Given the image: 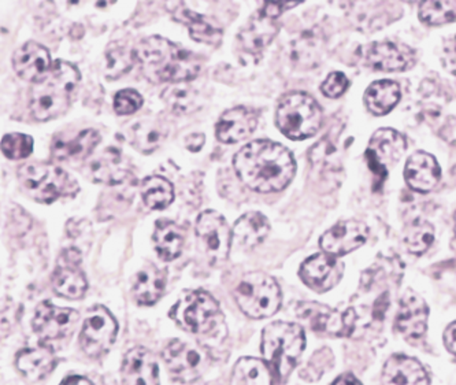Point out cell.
I'll return each mask as SVG.
<instances>
[{
	"mask_svg": "<svg viewBox=\"0 0 456 385\" xmlns=\"http://www.w3.org/2000/svg\"><path fill=\"white\" fill-rule=\"evenodd\" d=\"M167 273V269H159L152 264L140 270L132 288L134 300L142 306L155 305L165 291Z\"/></svg>",
	"mask_w": 456,
	"mask_h": 385,
	"instance_id": "27",
	"label": "cell"
},
{
	"mask_svg": "<svg viewBox=\"0 0 456 385\" xmlns=\"http://www.w3.org/2000/svg\"><path fill=\"white\" fill-rule=\"evenodd\" d=\"M444 344L445 348H447L451 354L456 356V321L445 329Z\"/></svg>",
	"mask_w": 456,
	"mask_h": 385,
	"instance_id": "48",
	"label": "cell"
},
{
	"mask_svg": "<svg viewBox=\"0 0 456 385\" xmlns=\"http://www.w3.org/2000/svg\"><path fill=\"white\" fill-rule=\"evenodd\" d=\"M80 83V71L65 61H55L39 83H35L30 95V110L37 121H51L68 111L71 98Z\"/></svg>",
	"mask_w": 456,
	"mask_h": 385,
	"instance_id": "3",
	"label": "cell"
},
{
	"mask_svg": "<svg viewBox=\"0 0 456 385\" xmlns=\"http://www.w3.org/2000/svg\"><path fill=\"white\" fill-rule=\"evenodd\" d=\"M93 178L107 185L121 184L129 177V168L117 150H107L89 165Z\"/></svg>",
	"mask_w": 456,
	"mask_h": 385,
	"instance_id": "29",
	"label": "cell"
},
{
	"mask_svg": "<svg viewBox=\"0 0 456 385\" xmlns=\"http://www.w3.org/2000/svg\"><path fill=\"white\" fill-rule=\"evenodd\" d=\"M22 191L39 203H53L63 196L78 192L77 181L51 163H29L18 172Z\"/></svg>",
	"mask_w": 456,
	"mask_h": 385,
	"instance_id": "5",
	"label": "cell"
},
{
	"mask_svg": "<svg viewBox=\"0 0 456 385\" xmlns=\"http://www.w3.org/2000/svg\"><path fill=\"white\" fill-rule=\"evenodd\" d=\"M433 242H435V228L425 221L415 223L404 236V243H406L407 249L415 255L427 252L432 246Z\"/></svg>",
	"mask_w": 456,
	"mask_h": 385,
	"instance_id": "40",
	"label": "cell"
},
{
	"mask_svg": "<svg viewBox=\"0 0 456 385\" xmlns=\"http://www.w3.org/2000/svg\"><path fill=\"white\" fill-rule=\"evenodd\" d=\"M455 219H456V217H455Z\"/></svg>",
	"mask_w": 456,
	"mask_h": 385,
	"instance_id": "54",
	"label": "cell"
},
{
	"mask_svg": "<svg viewBox=\"0 0 456 385\" xmlns=\"http://www.w3.org/2000/svg\"><path fill=\"white\" fill-rule=\"evenodd\" d=\"M305 0H262V14L266 17L276 20L277 17L287 12V10L294 9L297 4H303Z\"/></svg>",
	"mask_w": 456,
	"mask_h": 385,
	"instance_id": "45",
	"label": "cell"
},
{
	"mask_svg": "<svg viewBox=\"0 0 456 385\" xmlns=\"http://www.w3.org/2000/svg\"><path fill=\"white\" fill-rule=\"evenodd\" d=\"M163 359L173 379L181 382H192L202 376L208 366L206 354L196 344L181 341L178 339L170 341L163 351Z\"/></svg>",
	"mask_w": 456,
	"mask_h": 385,
	"instance_id": "13",
	"label": "cell"
},
{
	"mask_svg": "<svg viewBox=\"0 0 456 385\" xmlns=\"http://www.w3.org/2000/svg\"><path fill=\"white\" fill-rule=\"evenodd\" d=\"M384 384H429L427 371L417 359L394 356L387 361L382 371Z\"/></svg>",
	"mask_w": 456,
	"mask_h": 385,
	"instance_id": "24",
	"label": "cell"
},
{
	"mask_svg": "<svg viewBox=\"0 0 456 385\" xmlns=\"http://www.w3.org/2000/svg\"><path fill=\"white\" fill-rule=\"evenodd\" d=\"M80 315L73 308L58 307L43 302L36 308L33 329L43 341L63 340L75 332Z\"/></svg>",
	"mask_w": 456,
	"mask_h": 385,
	"instance_id": "14",
	"label": "cell"
},
{
	"mask_svg": "<svg viewBox=\"0 0 456 385\" xmlns=\"http://www.w3.org/2000/svg\"><path fill=\"white\" fill-rule=\"evenodd\" d=\"M443 63L450 73L456 75V35L445 42Z\"/></svg>",
	"mask_w": 456,
	"mask_h": 385,
	"instance_id": "46",
	"label": "cell"
},
{
	"mask_svg": "<svg viewBox=\"0 0 456 385\" xmlns=\"http://www.w3.org/2000/svg\"><path fill=\"white\" fill-rule=\"evenodd\" d=\"M419 18L433 27L456 21V0H424L419 7Z\"/></svg>",
	"mask_w": 456,
	"mask_h": 385,
	"instance_id": "38",
	"label": "cell"
},
{
	"mask_svg": "<svg viewBox=\"0 0 456 385\" xmlns=\"http://www.w3.org/2000/svg\"><path fill=\"white\" fill-rule=\"evenodd\" d=\"M369 226L356 219H346L336 224L321 237V249L333 257H343L355 251L368 241Z\"/></svg>",
	"mask_w": 456,
	"mask_h": 385,
	"instance_id": "16",
	"label": "cell"
},
{
	"mask_svg": "<svg viewBox=\"0 0 456 385\" xmlns=\"http://www.w3.org/2000/svg\"><path fill=\"white\" fill-rule=\"evenodd\" d=\"M269 231V219L264 214L251 211L237 219L232 234L239 246L244 249H254L265 241Z\"/></svg>",
	"mask_w": 456,
	"mask_h": 385,
	"instance_id": "30",
	"label": "cell"
},
{
	"mask_svg": "<svg viewBox=\"0 0 456 385\" xmlns=\"http://www.w3.org/2000/svg\"><path fill=\"white\" fill-rule=\"evenodd\" d=\"M388 306V293H384V295L377 300L376 306H374V317H376L377 320H382Z\"/></svg>",
	"mask_w": 456,
	"mask_h": 385,
	"instance_id": "49",
	"label": "cell"
},
{
	"mask_svg": "<svg viewBox=\"0 0 456 385\" xmlns=\"http://www.w3.org/2000/svg\"><path fill=\"white\" fill-rule=\"evenodd\" d=\"M300 320L314 332L346 338L353 333L356 313L354 308L346 311L333 310L330 306L318 302H303L297 306Z\"/></svg>",
	"mask_w": 456,
	"mask_h": 385,
	"instance_id": "12",
	"label": "cell"
},
{
	"mask_svg": "<svg viewBox=\"0 0 456 385\" xmlns=\"http://www.w3.org/2000/svg\"><path fill=\"white\" fill-rule=\"evenodd\" d=\"M142 196L145 206L151 210H165L172 205L175 188L167 178L162 176H150L142 184Z\"/></svg>",
	"mask_w": 456,
	"mask_h": 385,
	"instance_id": "36",
	"label": "cell"
},
{
	"mask_svg": "<svg viewBox=\"0 0 456 385\" xmlns=\"http://www.w3.org/2000/svg\"><path fill=\"white\" fill-rule=\"evenodd\" d=\"M404 152H406V142L403 136L394 129L382 127L371 136L364 157L368 160L369 169L376 177V183H374L376 190L387 180L388 168L394 167Z\"/></svg>",
	"mask_w": 456,
	"mask_h": 385,
	"instance_id": "11",
	"label": "cell"
},
{
	"mask_svg": "<svg viewBox=\"0 0 456 385\" xmlns=\"http://www.w3.org/2000/svg\"><path fill=\"white\" fill-rule=\"evenodd\" d=\"M18 371L33 381L45 379L57 366V358L53 350L45 346L25 348L15 358Z\"/></svg>",
	"mask_w": 456,
	"mask_h": 385,
	"instance_id": "26",
	"label": "cell"
},
{
	"mask_svg": "<svg viewBox=\"0 0 456 385\" xmlns=\"http://www.w3.org/2000/svg\"><path fill=\"white\" fill-rule=\"evenodd\" d=\"M232 384H273L274 374L266 361L244 356L234 365Z\"/></svg>",
	"mask_w": 456,
	"mask_h": 385,
	"instance_id": "34",
	"label": "cell"
},
{
	"mask_svg": "<svg viewBox=\"0 0 456 385\" xmlns=\"http://www.w3.org/2000/svg\"><path fill=\"white\" fill-rule=\"evenodd\" d=\"M101 143V135L95 129H86L71 140H55L53 157L60 160H86Z\"/></svg>",
	"mask_w": 456,
	"mask_h": 385,
	"instance_id": "31",
	"label": "cell"
},
{
	"mask_svg": "<svg viewBox=\"0 0 456 385\" xmlns=\"http://www.w3.org/2000/svg\"><path fill=\"white\" fill-rule=\"evenodd\" d=\"M83 257L77 249H68L61 254L57 269L53 272V291L68 299H80L86 295L88 283L81 269Z\"/></svg>",
	"mask_w": 456,
	"mask_h": 385,
	"instance_id": "15",
	"label": "cell"
},
{
	"mask_svg": "<svg viewBox=\"0 0 456 385\" xmlns=\"http://www.w3.org/2000/svg\"><path fill=\"white\" fill-rule=\"evenodd\" d=\"M206 136L203 134H193L185 139V145L191 152H199L205 145Z\"/></svg>",
	"mask_w": 456,
	"mask_h": 385,
	"instance_id": "47",
	"label": "cell"
},
{
	"mask_svg": "<svg viewBox=\"0 0 456 385\" xmlns=\"http://www.w3.org/2000/svg\"><path fill=\"white\" fill-rule=\"evenodd\" d=\"M169 132V127L162 119H140L129 129V142L137 152L151 154L167 139Z\"/></svg>",
	"mask_w": 456,
	"mask_h": 385,
	"instance_id": "25",
	"label": "cell"
},
{
	"mask_svg": "<svg viewBox=\"0 0 456 385\" xmlns=\"http://www.w3.org/2000/svg\"><path fill=\"white\" fill-rule=\"evenodd\" d=\"M231 229L226 219L214 210L200 214L196 223V237L200 251L208 264L216 266L228 259L232 242Z\"/></svg>",
	"mask_w": 456,
	"mask_h": 385,
	"instance_id": "9",
	"label": "cell"
},
{
	"mask_svg": "<svg viewBox=\"0 0 456 385\" xmlns=\"http://www.w3.org/2000/svg\"><path fill=\"white\" fill-rule=\"evenodd\" d=\"M348 86H350V83H348L346 75H343L340 71H335V73H330L328 78L323 81L321 91L326 98L336 99L346 93Z\"/></svg>",
	"mask_w": 456,
	"mask_h": 385,
	"instance_id": "44",
	"label": "cell"
},
{
	"mask_svg": "<svg viewBox=\"0 0 456 385\" xmlns=\"http://www.w3.org/2000/svg\"><path fill=\"white\" fill-rule=\"evenodd\" d=\"M118 324L109 308L95 306L84 320L80 344L84 353L91 358H99L110 350L116 341Z\"/></svg>",
	"mask_w": 456,
	"mask_h": 385,
	"instance_id": "10",
	"label": "cell"
},
{
	"mask_svg": "<svg viewBox=\"0 0 456 385\" xmlns=\"http://www.w3.org/2000/svg\"><path fill=\"white\" fill-rule=\"evenodd\" d=\"M142 96L134 89H122L114 99V110L119 116H129L142 109Z\"/></svg>",
	"mask_w": 456,
	"mask_h": 385,
	"instance_id": "43",
	"label": "cell"
},
{
	"mask_svg": "<svg viewBox=\"0 0 456 385\" xmlns=\"http://www.w3.org/2000/svg\"><path fill=\"white\" fill-rule=\"evenodd\" d=\"M12 65L17 75L25 81L39 83L53 68L50 51L39 43H25L18 48L12 57Z\"/></svg>",
	"mask_w": 456,
	"mask_h": 385,
	"instance_id": "19",
	"label": "cell"
},
{
	"mask_svg": "<svg viewBox=\"0 0 456 385\" xmlns=\"http://www.w3.org/2000/svg\"><path fill=\"white\" fill-rule=\"evenodd\" d=\"M121 377L125 384H158L159 368L157 359L144 347H134L125 354Z\"/></svg>",
	"mask_w": 456,
	"mask_h": 385,
	"instance_id": "21",
	"label": "cell"
},
{
	"mask_svg": "<svg viewBox=\"0 0 456 385\" xmlns=\"http://www.w3.org/2000/svg\"><path fill=\"white\" fill-rule=\"evenodd\" d=\"M233 167L246 187L261 193L280 192L297 173L292 152L270 140L248 143L234 155Z\"/></svg>",
	"mask_w": 456,
	"mask_h": 385,
	"instance_id": "1",
	"label": "cell"
},
{
	"mask_svg": "<svg viewBox=\"0 0 456 385\" xmlns=\"http://www.w3.org/2000/svg\"><path fill=\"white\" fill-rule=\"evenodd\" d=\"M258 113L247 107H234L228 110L216 122V139L226 144L246 140L258 127Z\"/></svg>",
	"mask_w": 456,
	"mask_h": 385,
	"instance_id": "20",
	"label": "cell"
},
{
	"mask_svg": "<svg viewBox=\"0 0 456 385\" xmlns=\"http://www.w3.org/2000/svg\"><path fill=\"white\" fill-rule=\"evenodd\" d=\"M442 176L439 163L428 152H414L407 160L404 178L411 190L417 192H429L437 185Z\"/></svg>",
	"mask_w": 456,
	"mask_h": 385,
	"instance_id": "23",
	"label": "cell"
},
{
	"mask_svg": "<svg viewBox=\"0 0 456 385\" xmlns=\"http://www.w3.org/2000/svg\"><path fill=\"white\" fill-rule=\"evenodd\" d=\"M175 17L178 21L187 25L191 37L195 42L216 45H220L221 40H223V30L214 27L203 15L198 14V12H191L188 9H181Z\"/></svg>",
	"mask_w": 456,
	"mask_h": 385,
	"instance_id": "35",
	"label": "cell"
},
{
	"mask_svg": "<svg viewBox=\"0 0 456 385\" xmlns=\"http://www.w3.org/2000/svg\"><path fill=\"white\" fill-rule=\"evenodd\" d=\"M106 61V71H104L106 78L109 80H117L131 70L132 66L136 62V57H134V51L116 45L107 51Z\"/></svg>",
	"mask_w": 456,
	"mask_h": 385,
	"instance_id": "39",
	"label": "cell"
},
{
	"mask_svg": "<svg viewBox=\"0 0 456 385\" xmlns=\"http://www.w3.org/2000/svg\"><path fill=\"white\" fill-rule=\"evenodd\" d=\"M305 347V329L297 324H269L262 333V354L270 365L274 382L287 381Z\"/></svg>",
	"mask_w": 456,
	"mask_h": 385,
	"instance_id": "4",
	"label": "cell"
},
{
	"mask_svg": "<svg viewBox=\"0 0 456 385\" xmlns=\"http://www.w3.org/2000/svg\"><path fill=\"white\" fill-rule=\"evenodd\" d=\"M234 299L247 317L264 320L276 315L281 307V290L266 273H247L234 288Z\"/></svg>",
	"mask_w": 456,
	"mask_h": 385,
	"instance_id": "7",
	"label": "cell"
},
{
	"mask_svg": "<svg viewBox=\"0 0 456 385\" xmlns=\"http://www.w3.org/2000/svg\"><path fill=\"white\" fill-rule=\"evenodd\" d=\"M220 315V305L205 291H187L170 310L178 326L195 335L208 333Z\"/></svg>",
	"mask_w": 456,
	"mask_h": 385,
	"instance_id": "8",
	"label": "cell"
},
{
	"mask_svg": "<svg viewBox=\"0 0 456 385\" xmlns=\"http://www.w3.org/2000/svg\"><path fill=\"white\" fill-rule=\"evenodd\" d=\"M322 119L320 104L305 93L287 94L277 107V127L290 140L314 136L320 131Z\"/></svg>",
	"mask_w": 456,
	"mask_h": 385,
	"instance_id": "6",
	"label": "cell"
},
{
	"mask_svg": "<svg viewBox=\"0 0 456 385\" xmlns=\"http://www.w3.org/2000/svg\"><path fill=\"white\" fill-rule=\"evenodd\" d=\"M279 32V25L273 18L266 17L261 12L251 18L240 33V45L247 53H256L272 43Z\"/></svg>",
	"mask_w": 456,
	"mask_h": 385,
	"instance_id": "28",
	"label": "cell"
},
{
	"mask_svg": "<svg viewBox=\"0 0 456 385\" xmlns=\"http://www.w3.org/2000/svg\"><path fill=\"white\" fill-rule=\"evenodd\" d=\"M333 384H361V381H359L353 373L348 372V373H344L341 374V376H338V379L333 381Z\"/></svg>",
	"mask_w": 456,
	"mask_h": 385,
	"instance_id": "50",
	"label": "cell"
},
{
	"mask_svg": "<svg viewBox=\"0 0 456 385\" xmlns=\"http://www.w3.org/2000/svg\"><path fill=\"white\" fill-rule=\"evenodd\" d=\"M400 101V86L395 81H376L364 93V103L374 116H386Z\"/></svg>",
	"mask_w": 456,
	"mask_h": 385,
	"instance_id": "33",
	"label": "cell"
},
{
	"mask_svg": "<svg viewBox=\"0 0 456 385\" xmlns=\"http://www.w3.org/2000/svg\"><path fill=\"white\" fill-rule=\"evenodd\" d=\"M134 57L152 83H184L193 80L202 69L196 53L159 36L142 40L134 48Z\"/></svg>",
	"mask_w": 456,
	"mask_h": 385,
	"instance_id": "2",
	"label": "cell"
},
{
	"mask_svg": "<svg viewBox=\"0 0 456 385\" xmlns=\"http://www.w3.org/2000/svg\"><path fill=\"white\" fill-rule=\"evenodd\" d=\"M404 2H409V4H415V2H421V0H404Z\"/></svg>",
	"mask_w": 456,
	"mask_h": 385,
	"instance_id": "53",
	"label": "cell"
},
{
	"mask_svg": "<svg viewBox=\"0 0 456 385\" xmlns=\"http://www.w3.org/2000/svg\"><path fill=\"white\" fill-rule=\"evenodd\" d=\"M33 152V139L24 134H9L2 139V152L9 160H25Z\"/></svg>",
	"mask_w": 456,
	"mask_h": 385,
	"instance_id": "41",
	"label": "cell"
},
{
	"mask_svg": "<svg viewBox=\"0 0 456 385\" xmlns=\"http://www.w3.org/2000/svg\"><path fill=\"white\" fill-rule=\"evenodd\" d=\"M184 83H175L162 94L163 101L175 114H188L196 111L200 106V96L193 86Z\"/></svg>",
	"mask_w": 456,
	"mask_h": 385,
	"instance_id": "37",
	"label": "cell"
},
{
	"mask_svg": "<svg viewBox=\"0 0 456 385\" xmlns=\"http://www.w3.org/2000/svg\"><path fill=\"white\" fill-rule=\"evenodd\" d=\"M429 307L419 295L409 293L400 303L396 329L407 340H418L427 332Z\"/></svg>",
	"mask_w": 456,
	"mask_h": 385,
	"instance_id": "22",
	"label": "cell"
},
{
	"mask_svg": "<svg viewBox=\"0 0 456 385\" xmlns=\"http://www.w3.org/2000/svg\"><path fill=\"white\" fill-rule=\"evenodd\" d=\"M364 61L374 70L403 71L415 63V51L406 45L371 43L364 50Z\"/></svg>",
	"mask_w": 456,
	"mask_h": 385,
	"instance_id": "18",
	"label": "cell"
},
{
	"mask_svg": "<svg viewBox=\"0 0 456 385\" xmlns=\"http://www.w3.org/2000/svg\"><path fill=\"white\" fill-rule=\"evenodd\" d=\"M116 0H95V4L101 9H106V7L111 6Z\"/></svg>",
	"mask_w": 456,
	"mask_h": 385,
	"instance_id": "52",
	"label": "cell"
},
{
	"mask_svg": "<svg viewBox=\"0 0 456 385\" xmlns=\"http://www.w3.org/2000/svg\"><path fill=\"white\" fill-rule=\"evenodd\" d=\"M333 362H335V356L330 353V348L318 350L315 356L308 361L307 366L300 372V377L307 381H317L322 377V374L332 368Z\"/></svg>",
	"mask_w": 456,
	"mask_h": 385,
	"instance_id": "42",
	"label": "cell"
},
{
	"mask_svg": "<svg viewBox=\"0 0 456 385\" xmlns=\"http://www.w3.org/2000/svg\"><path fill=\"white\" fill-rule=\"evenodd\" d=\"M184 231L169 219H160L154 232V244L158 255L163 261H175L180 257L184 246Z\"/></svg>",
	"mask_w": 456,
	"mask_h": 385,
	"instance_id": "32",
	"label": "cell"
},
{
	"mask_svg": "<svg viewBox=\"0 0 456 385\" xmlns=\"http://www.w3.org/2000/svg\"><path fill=\"white\" fill-rule=\"evenodd\" d=\"M62 384H93V381L83 376H69L62 380Z\"/></svg>",
	"mask_w": 456,
	"mask_h": 385,
	"instance_id": "51",
	"label": "cell"
},
{
	"mask_svg": "<svg viewBox=\"0 0 456 385\" xmlns=\"http://www.w3.org/2000/svg\"><path fill=\"white\" fill-rule=\"evenodd\" d=\"M343 273L344 265L338 261V257L325 252L305 259L300 267V279L310 290L322 293L336 287Z\"/></svg>",
	"mask_w": 456,
	"mask_h": 385,
	"instance_id": "17",
	"label": "cell"
}]
</instances>
